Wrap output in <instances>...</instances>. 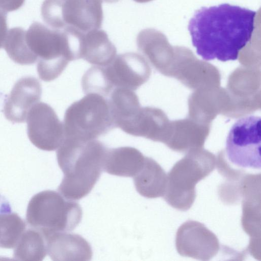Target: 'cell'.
Here are the masks:
<instances>
[{"mask_svg":"<svg viewBox=\"0 0 261 261\" xmlns=\"http://www.w3.org/2000/svg\"><path fill=\"white\" fill-rule=\"evenodd\" d=\"M256 15V11L229 4L197 10L188 25L197 54L204 61L237 60L252 38Z\"/></svg>","mask_w":261,"mask_h":261,"instance_id":"obj_1","label":"cell"},{"mask_svg":"<svg viewBox=\"0 0 261 261\" xmlns=\"http://www.w3.org/2000/svg\"><path fill=\"white\" fill-rule=\"evenodd\" d=\"M108 148L97 140L65 138L57 158L64 177L58 191L66 199H80L88 194L98 180Z\"/></svg>","mask_w":261,"mask_h":261,"instance_id":"obj_2","label":"cell"},{"mask_svg":"<svg viewBox=\"0 0 261 261\" xmlns=\"http://www.w3.org/2000/svg\"><path fill=\"white\" fill-rule=\"evenodd\" d=\"M26 40L37 57L38 73L44 81L57 79L74 60L70 36L64 31L35 21L26 31Z\"/></svg>","mask_w":261,"mask_h":261,"instance_id":"obj_3","label":"cell"},{"mask_svg":"<svg viewBox=\"0 0 261 261\" xmlns=\"http://www.w3.org/2000/svg\"><path fill=\"white\" fill-rule=\"evenodd\" d=\"M82 217V210L77 202L66 200L61 194L51 190L35 195L28 204L26 214L28 223L43 237L73 230Z\"/></svg>","mask_w":261,"mask_h":261,"instance_id":"obj_4","label":"cell"},{"mask_svg":"<svg viewBox=\"0 0 261 261\" xmlns=\"http://www.w3.org/2000/svg\"><path fill=\"white\" fill-rule=\"evenodd\" d=\"M63 126L65 138L94 140L115 128L108 98L88 93L66 109Z\"/></svg>","mask_w":261,"mask_h":261,"instance_id":"obj_5","label":"cell"},{"mask_svg":"<svg viewBox=\"0 0 261 261\" xmlns=\"http://www.w3.org/2000/svg\"><path fill=\"white\" fill-rule=\"evenodd\" d=\"M216 166L215 158L210 153L186 156L177 162L167 175L163 197L173 208L188 210L196 198L195 186L213 172Z\"/></svg>","mask_w":261,"mask_h":261,"instance_id":"obj_6","label":"cell"},{"mask_svg":"<svg viewBox=\"0 0 261 261\" xmlns=\"http://www.w3.org/2000/svg\"><path fill=\"white\" fill-rule=\"evenodd\" d=\"M102 3V0H44L41 16L53 29L83 34L101 28Z\"/></svg>","mask_w":261,"mask_h":261,"instance_id":"obj_7","label":"cell"},{"mask_svg":"<svg viewBox=\"0 0 261 261\" xmlns=\"http://www.w3.org/2000/svg\"><path fill=\"white\" fill-rule=\"evenodd\" d=\"M261 119L247 116L238 120L229 130L226 141L229 161L243 168L260 169Z\"/></svg>","mask_w":261,"mask_h":261,"instance_id":"obj_8","label":"cell"},{"mask_svg":"<svg viewBox=\"0 0 261 261\" xmlns=\"http://www.w3.org/2000/svg\"><path fill=\"white\" fill-rule=\"evenodd\" d=\"M26 120L29 138L39 149L53 151L63 142V124L47 103L41 102L35 105L30 110Z\"/></svg>","mask_w":261,"mask_h":261,"instance_id":"obj_9","label":"cell"},{"mask_svg":"<svg viewBox=\"0 0 261 261\" xmlns=\"http://www.w3.org/2000/svg\"><path fill=\"white\" fill-rule=\"evenodd\" d=\"M176 248L182 256L208 260L214 257L220 249L217 236L203 224L189 220L178 229Z\"/></svg>","mask_w":261,"mask_h":261,"instance_id":"obj_10","label":"cell"},{"mask_svg":"<svg viewBox=\"0 0 261 261\" xmlns=\"http://www.w3.org/2000/svg\"><path fill=\"white\" fill-rule=\"evenodd\" d=\"M102 67L113 90L120 88L135 91L146 82L149 75L144 59L135 53L116 55L109 64Z\"/></svg>","mask_w":261,"mask_h":261,"instance_id":"obj_11","label":"cell"},{"mask_svg":"<svg viewBox=\"0 0 261 261\" xmlns=\"http://www.w3.org/2000/svg\"><path fill=\"white\" fill-rule=\"evenodd\" d=\"M260 179L259 174L248 175L245 177L242 184V226L250 237L248 249L256 258L260 257Z\"/></svg>","mask_w":261,"mask_h":261,"instance_id":"obj_12","label":"cell"},{"mask_svg":"<svg viewBox=\"0 0 261 261\" xmlns=\"http://www.w3.org/2000/svg\"><path fill=\"white\" fill-rule=\"evenodd\" d=\"M41 93V85L35 77L19 79L6 99L4 113L6 118L14 123L25 121L30 110L39 101Z\"/></svg>","mask_w":261,"mask_h":261,"instance_id":"obj_13","label":"cell"},{"mask_svg":"<svg viewBox=\"0 0 261 261\" xmlns=\"http://www.w3.org/2000/svg\"><path fill=\"white\" fill-rule=\"evenodd\" d=\"M47 253L53 260H90L92 256L89 243L81 236L57 232L44 237Z\"/></svg>","mask_w":261,"mask_h":261,"instance_id":"obj_14","label":"cell"},{"mask_svg":"<svg viewBox=\"0 0 261 261\" xmlns=\"http://www.w3.org/2000/svg\"><path fill=\"white\" fill-rule=\"evenodd\" d=\"M79 59L103 66L116 57L117 49L107 33L101 29L91 31L79 36Z\"/></svg>","mask_w":261,"mask_h":261,"instance_id":"obj_15","label":"cell"},{"mask_svg":"<svg viewBox=\"0 0 261 261\" xmlns=\"http://www.w3.org/2000/svg\"><path fill=\"white\" fill-rule=\"evenodd\" d=\"M145 156L132 147L108 149L103 170L107 173L119 176L134 177L143 166Z\"/></svg>","mask_w":261,"mask_h":261,"instance_id":"obj_16","label":"cell"},{"mask_svg":"<svg viewBox=\"0 0 261 261\" xmlns=\"http://www.w3.org/2000/svg\"><path fill=\"white\" fill-rule=\"evenodd\" d=\"M133 178L136 189L141 195L148 198L163 196L167 174L152 159L145 157L143 166Z\"/></svg>","mask_w":261,"mask_h":261,"instance_id":"obj_17","label":"cell"},{"mask_svg":"<svg viewBox=\"0 0 261 261\" xmlns=\"http://www.w3.org/2000/svg\"><path fill=\"white\" fill-rule=\"evenodd\" d=\"M15 247L13 256L18 260L40 261L47 253L43 236L38 231L33 229L24 231Z\"/></svg>","mask_w":261,"mask_h":261,"instance_id":"obj_18","label":"cell"},{"mask_svg":"<svg viewBox=\"0 0 261 261\" xmlns=\"http://www.w3.org/2000/svg\"><path fill=\"white\" fill-rule=\"evenodd\" d=\"M4 47L8 55L15 63L30 65L37 61L26 40V31L20 27L10 29L7 34Z\"/></svg>","mask_w":261,"mask_h":261,"instance_id":"obj_19","label":"cell"},{"mask_svg":"<svg viewBox=\"0 0 261 261\" xmlns=\"http://www.w3.org/2000/svg\"><path fill=\"white\" fill-rule=\"evenodd\" d=\"M25 229V222L17 214H0V247L14 248Z\"/></svg>","mask_w":261,"mask_h":261,"instance_id":"obj_20","label":"cell"},{"mask_svg":"<svg viewBox=\"0 0 261 261\" xmlns=\"http://www.w3.org/2000/svg\"><path fill=\"white\" fill-rule=\"evenodd\" d=\"M7 12L0 8V48L4 47L8 33Z\"/></svg>","mask_w":261,"mask_h":261,"instance_id":"obj_21","label":"cell"},{"mask_svg":"<svg viewBox=\"0 0 261 261\" xmlns=\"http://www.w3.org/2000/svg\"><path fill=\"white\" fill-rule=\"evenodd\" d=\"M25 0H0V8L6 12L14 11L21 8Z\"/></svg>","mask_w":261,"mask_h":261,"instance_id":"obj_22","label":"cell"},{"mask_svg":"<svg viewBox=\"0 0 261 261\" xmlns=\"http://www.w3.org/2000/svg\"><path fill=\"white\" fill-rule=\"evenodd\" d=\"M102 1H105L106 3H113L117 2L120 0H102Z\"/></svg>","mask_w":261,"mask_h":261,"instance_id":"obj_23","label":"cell"}]
</instances>
